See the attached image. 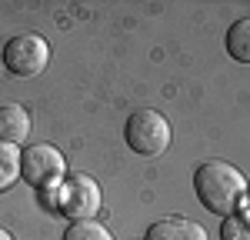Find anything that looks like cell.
<instances>
[{"mask_svg": "<svg viewBox=\"0 0 250 240\" xmlns=\"http://www.w3.org/2000/svg\"><path fill=\"white\" fill-rule=\"evenodd\" d=\"M220 240H250V220L244 217V214H230V217H224Z\"/></svg>", "mask_w": 250, "mask_h": 240, "instance_id": "obj_11", "label": "cell"}, {"mask_svg": "<svg viewBox=\"0 0 250 240\" xmlns=\"http://www.w3.org/2000/svg\"><path fill=\"white\" fill-rule=\"evenodd\" d=\"M63 240H114L107 227H100L97 220H74L67 230H63Z\"/></svg>", "mask_w": 250, "mask_h": 240, "instance_id": "obj_10", "label": "cell"}, {"mask_svg": "<svg viewBox=\"0 0 250 240\" xmlns=\"http://www.w3.org/2000/svg\"><path fill=\"white\" fill-rule=\"evenodd\" d=\"M227 54H230L237 63H244L250 67V17H240L230 23V30H227Z\"/></svg>", "mask_w": 250, "mask_h": 240, "instance_id": "obj_8", "label": "cell"}, {"mask_svg": "<svg viewBox=\"0 0 250 240\" xmlns=\"http://www.w3.org/2000/svg\"><path fill=\"white\" fill-rule=\"evenodd\" d=\"M0 240H14V234H10V230H3V227H0Z\"/></svg>", "mask_w": 250, "mask_h": 240, "instance_id": "obj_12", "label": "cell"}, {"mask_svg": "<svg viewBox=\"0 0 250 240\" xmlns=\"http://www.w3.org/2000/svg\"><path fill=\"white\" fill-rule=\"evenodd\" d=\"M30 137V114L20 103H3L0 107V143L20 147Z\"/></svg>", "mask_w": 250, "mask_h": 240, "instance_id": "obj_7", "label": "cell"}, {"mask_svg": "<svg viewBox=\"0 0 250 240\" xmlns=\"http://www.w3.org/2000/svg\"><path fill=\"white\" fill-rule=\"evenodd\" d=\"M124 140L140 157H160L170 147V123L160 110H150V107L134 110L124 123Z\"/></svg>", "mask_w": 250, "mask_h": 240, "instance_id": "obj_2", "label": "cell"}, {"mask_svg": "<svg viewBox=\"0 0 250 240\" xmlns=\"http://www.w3.org/2000/svg\"><path fill=\"white\" fill-rule=\"evenodd\" d=\"M20 180V147L0 143V194Z\"/></svg>", "mask_w": 250, "mask_h": 240, "instance_id": "obj_9", "label": "cell"}, {"mask_svg": "<svg viewBox=\"0 0 250 240\" xmlns=\"http://www.w3.org/2000/svg\"><path fill=\"white\" fill-rule=\"evenodd\" d=\"M147 240H207V230L190 217H164L147 227Z\"/></svg>", "mask_w": 250, "mask_h": 240, "instance_id": "obj_6", "label": "cell"}, {"mask_svg": "<svg viewBox=\"0 0 250 240\" xmlns=\"http://www.w3.org/2000/svg\"><path fill=\"white\" fill-rule=\"evenodd\" d=\"M193 194L210 214L230 217V214H240V207H244L247 177L227 160H207L193 174Z\"/></svg>", "mask_w": 250, "mask_h": 240, "instance_id": "obj_1", "label": "cell"}, {"mask_svg": "<svg viewBox=\"0 0 250 240\" xmlns=\"http://www.w3.org/2000/svg\"><path fill=\"white\" fill-rule=\"evenodd\" d=\"M57 210L74 220H94L100 210V183L90 174H67L57 183Z\"/></svg>", "mask_w": 250, "mask_h": 240, "instance_id": "obj_4", "label": "cell"}, {"mask_svg": "<svg viewBox=\"0 0 250 240\" xmlns=\"http://www.w3.org/2000/svg\"><path fill=\"white\" fill-rule=\"evenodd\" d=\"M50 63V43L40 34H17L3 43V67L14 77H37L40 70Z\"/></svg>", "mask_w": 250, "mask_h": 240, "instance_id": "obj_5", "label": "cell"}, {"mask_svg": "<svg viewBox=\"0 0 250 240\" xmlns=\"http://www.w3.org/2000/svg\"><path fill=\"white\" fill-rule=\"evenodd\" d=\"M63 177H67V160L54 143H34V147L20 150V180L23 183L50 190Z\"/></svg>", "mask_w": 250, "mask_h": 240, "instance_id": "obj_3", "label": "cell"}]
</instances>
